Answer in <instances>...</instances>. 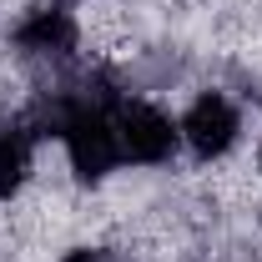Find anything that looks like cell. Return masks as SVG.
<instances>
[{
	"instance_id": "cell-1",
	"label": "cell",
	"mask_w": 262,
	"mask_h": 262,
	"mask_svg": "<svg viewBox=\"0 0 262 262\" xmlns=\"http://www.w3.org/2000/svg\"><path fill=\"white\" fill-rule=\"evenodd\" d=\"M182 131L171 126V116L157 111L151 101H116V146H121V162H141L157 166L177 151Z\"/></svg>"
},
{
	"instance_id": "cell-6",
	"label": "cell",
	"mask_w": 262,
	"mask_h": 262,
	"mask_svg": "<svg viewBox=\"0 0 262 262\" xmlns=\"http://www.w3.org/2000/svg\"><path fill=\"white\" fill-rule=\"evenodd\" d=\"M257 166H262V151H257Z\"/></svg>"
},
{
	"instance_id": "cell-5",
	"label": "cell",
	"mask_w": 262,
	"mask_h": 262,
	"mask_svg": "<svg viewBox=\"0 0 262 262\" xmlns=\"http://www.w3.org/2000/svg\"><path fill=\"white\" fill-rule=\"evenodd\" d=\"M61 262H111L106 252H91V247H76V252H66Z\"/></svg>"
},
{
	"instance_id": "cell-2",
	"label": "cell",
	"mask_w": 262,
	"mask_h": 262,
	"mask_svg": "<svg viewBox=\"0 0 262 262\" xmlns=\"http://www.w3.org/2000/svg\"><path fill=\"white\" fill-rule=\"evenodd\" d=\"M182 141L192 146L202 162H212V157H222L232 151V141H237V131H242V116H237V106H232L222 91H202V96L187 106V116H182Z\"/></svg>"
},
{
	"instance_id": "cell-4",
	"label": "cell",
	"mask_w": 262,
	"mask_h": 262,
	"mask_svg": "<svg viewBox=\"0 0 262 262\" xmlns=\"http://www.w3.org/2000/svg\"><path fill=\"white\" fill-rule=\"evenodd\" d=\"M31 171V131L0 126V196H15Z\"/></svg>"
},
{
	"instance_id": "cell-3",
	"label": "cell",
	"mask_w": 262,
	"mask_h": 262,
	"mask_svg": "<svg viewBox=\"0 0 262 262\" xmlns=\"http://www.w3.org/2000/svg\"><path fill=\"white\" fill-rule=\"evenodd\" d=\"M15 46L26 56H71L76 51V20L66 10H31L15 26Z\"/></svg>"
}]
</instances>
